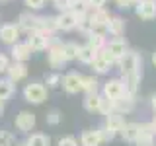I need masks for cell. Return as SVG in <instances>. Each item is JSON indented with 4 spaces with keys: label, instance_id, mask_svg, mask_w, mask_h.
Here are the masks:
<instances>
[{
    "label": "cell",
    "instance_id": "d6a6232c",
    "mask_svg": "<svg viewBox=\"0 0 156 146\" xmlns=\"http://www.w3.org/2000/svg\"><path fill=\"white\" fill-rule=\"evenodd\" d=\"M45 121H47V125H51V127H57V125L62 121V115H61V111H57V109L49 111V113H47V117H45Z\"/></svg>",
    "mask_w": 156,
    "mask_h": 146
},
{
    "label": "cell",
    "instance_id": "9c48e42d",
    "mask_svg": "<svg viewBox=\"0 0 156 146\" xmlns=\"http://www.w3.org/2000/svg\"><path fill=\"white\" fill-rule=\"evenodd\" d=\"M20 35H22V29L18 27V23H4L0 27V41L4 45H16L20 41Z\"/></svg>",
    "mask_w": 156,
    "mask_h": 146
},
{
    "label": "cell",
    "instance_id": "4dcf8cb0",
    "mask_svg": "<svg viewBox=\"0 0 156 146\" xmlns=\"http://www.w3.org/2000/svg\"><path fill=\"white\" fill-rule=\"evenodd\" d=\"M26 144L27 146H51V138L43 133H33V134L27 136Z\"/></svg>",
    "mask_w": 156,
    "mask_h": 146
},
{
    "label": "cell",
    "instance_id": "60d3db41",
    "mask_svg": "<svg viewBox=\"0 0 156 146\" xmlns=\"http://www.w3.org/2000/svg\"><path fill=\"white\" fill-rule=\"evenodd\" d=\"M8 64H10L8 57H6V55H0V74H2V72H6V68H8Z\"/></svg>",
    "mask_w": 156,
    "mask_h": 146
},
{
    "label": "cell",
    "instance_id": "7a4b0ae2",
    "mask_svg": "<svg viewBox=\"0 0 156 146\" xmlns=\"http://www.w3.org/2000/svg\"><path fill=\"white\" fill-rule=\"evenodd\" d=\"M23 99L27 103L41 105L47 99V86L43 82H29V84H26V88H23Z\"/></svg>",
    "mask_w": 156,
    "mask_h": 146
},
{
    "label": "cell",
    "instance_id": "7dc6e473",
    "mask_svg": "<svg viewBox=\"0 0 156 146\" xmlns=\"http://www.w3.org/2000/svg\"><path fill=\"white\" fill-rule=\"evenodd\" d=\"M76 2H78V0H70V4H76ZM70 8H72V6H70Z\"/></svg>",
    "mask_w": 156,
    "mask_h": 146
},
{
    "label": "cell",
    "instance_id": "d4e9b609",
    "mask_svg": "<svg viewBox=\"0 0 156 146\" xmlns=\"http://www.w3.org/2000/svg\"><path fill=\"white\" fill-rule=\"evenodd\" d=\"M39 31L47 33V35H55V33L58 31L57 18L55 16H41V27H39Z\"/></svg>",
    "mask_w": 156,
    "mask_h": 146
},
{
    "label": "cell",
    "instance_id": "1f68e13d",
    "mask_svg": "<svg viewBox=\"0 0 156 146\" xmlns=\"http://www.w3.org/2000/svg\"><path fill=\"white\" fill-rule=\"evenodd\" d=\"M98 130V134H100V140H101V144L104 142H109V140H113L115 136H117V133L115 130H111L109 127H105V125H101L100 129H96Z\"/></svg>",
    "mask_w": 156,
    "mask_h": 146
},
{
    "label": "cell",
    "instance_id": "5b68a950",
    "mask_svg": "<svg viewBox=\"0 0 156 146\" xmlns=\"http://www.w3.org/2000/svg\"><path fill=\"white\" fill-rule=\"evenodd\" d=\"M127 94L125 92V82L121 80V78H111V80H107L104 84V96L105 99L109 101H117L119 97H123Z\"/></svg>",
    "mask_w": 156,
    "mask_h": 146
},
{
    "label": "cell",
    "instance_id": "74e56055",
    "mask_svg": "<svg viewBox=\"0 0 156 146\" xmlns=\"http://www.w3.org/2000/svg\"><path fill=\"white\" fill-rule=\"evenodd\" d=\"M53 6H55L58 12H65V10H70V0H53Z\"/></svg>",
    "mask_w": 156,
    "mask_h": 146
},
{
    "label": "cell",
    "instance_id": "7402d4cb",
    "mask_svg": "<svg viewBox=\"0 0 156 146\" xmlns=\"http://www.w3.org/2000/svg\"><path fill=\"white\" fill-rule=\"evenodd\" d=\"M105 127H109L111 130H115L117 134H119V130L123 129V125H125V119H123V115L121 113H117V111H113V113H109V115H105Z\"/></svg>",
    "mask_w": 156,
    "mask_h": 146
},
{
    "label": "cell",
    "instance_id": "9a60e30c",
    "mask_svg": "<svg viewBox=\"0 0 156 146\" xmlns=\"http://www.w3.org/2000/svg\"><path fill=\"white\" fill-rule=\"evenodd\" d=\"M6 74H8V80H12L14 84H16V82H20V80H23V78L27 76V66H26V62H16V61H14L12 64H8Z\"/></svg>",
    "mask_w": 156,
    "mask_h": 146
},
{
    "label": "cell",
    "instance_id": "603a6c76",
    "mask_svg": "<svg viewBox=\"0 0 156 146\" xmlns=\"http://www.w3.org/2000/svg\"><path fill=\"white\" fill-rule=\"evenodd\" d=\"M140 76L143 74H129V76H123L121 80L125 82V92L131 96H136L139 92V84H140Z\"/></svg>",
    "mask_w": 156,
    "mask_h": 146
},
{
    "label": "cell",
    "instance_id": "4316f807",
    "mask_svg": "<svg viewBox=\"0 0 156 146\" xmlns=\"http://www.w3.org/2000/svg\"><path fill=\"white\" fill-rule=\"evenodd\" d=\"M101 140H100V134L98 130H84L80 136V146H100Z\"/></svg>",
    "mask_w": 156,
    "mask_h": 146
},
{
    "label": "cell",
    "instance_id": "ab89813d",
    "mask_svg": "<svg viewBox=\"0 0 156 146\" xmlns=\"http://www.w3.org/2000/svg\"><path fill=\"white\" fill-rule=\"evenodd\" d=\"M115 4H117V8H121V10H127V8L135 6V0H115Z\"/></svg>",
    "mask_w": 156,
    "mask_h": 146
},
{
    "label": "cell",
    "instance_id": "b9f144b4",
    "mask_svg": "<svg viewBox=\"0 0 156 146\" xmlns=\"http://www.w3.org/2000/svg\"><path fill=\"white\" fill-rule=\"evenodd\" d=\"M150 105H152V109L156 111V94H152V97H150Z\"/></svg>",
    "mask_w": 156,
    "mask_h": 146
},
{
    "label": "cell",
    "instance_id": "52a82bcc",
    "mask_svg": "<svg viewBox=\"0 0 156 146\" xmlns=\"http://www.w3.org/2000/svg\"><path fill=\"white\" fill-rule=\"evenodd\" d=\"M55 18H57L58 31H74V29L78 27V22H80V18H78L72 10H65V12H61Z\"/></svg>",
    "mask_w": 156,
    "mask_h": 146
},
{
    "label": "cell",
    "instance_id": "8fae6325",
    "mask_svg": "<svg viewBox=\"0 0 156 146\" xmlns=\"http://www.w3.org/2000/svg\"><path fill=\"white\" fill-rule=\"evenodd\" d=\"M140 133H139V138L135 140L136 146H156V134H154V129L150 123H140L139 125Z\"/></svg>",
    "mask_w": 156,
    "mask_h": 146
},
{
    "label": "cell",
    "instance_id": "d6986e66",
    "mask_svg": "<svg viewBox=\"0 0 156 146\" xmlns=\"http://www.w3.org/2000/svg\"><path fill=\"white\" fill-rule=\"evenodd\" d=\"M105 33L104 31H92L86 35V45H90L92 49H96V51H101V49L105 47Z\"/></svg>",
    "mask_w": 156,
    "mask_h": 146
},
{
    "label": "cell",
    "instance_id": "bcb514c9",
    "mask_svg": "<svg viewBox=\"0 0 156 146\" xmlns=\"http://www.w3.org/2000/svg\"><path fill=\"white\" fill-rule=\"evenodd\" d=\"M14 146H27V144H26V142H16Z\"/></svg>",
    "mask_w": 156,
    "mask_h": 146
},
{
    "label": "cell",
    "instance_id": "8d00e7d4",
    "mask_svg": "<svg viewBox=\"0 0 156 146\" xmlns=\"http://www.w3.org/2000/svg\"><path fill=\"white\" fill-rule=\"evenodd\" d=\"M57 146H78V140L72 134H66V136H62V138L58 140Z\"/></svg>",
    "mask_w": 156,
    "mask_h": 146
},
{
    "label": "cell",
    "instance_id": "44dd1931",
    "mask_svg": "<svg viewBox=\"0 0 156 146\" xmlns=\"http://www.w3.org/2000/svg\"><path fill=\"white\" fill-rule=\"evenodd\" d=\"M139 133H140L139 123H125L123 129L119 130V134L123 136V140H127V142H135L139 138Z\"/></svg>",
    "mask_w": 156,
    "mask_h": 146
},
{
    "label": "cell",
    "instance_id": "2e32d148",
    "mask_svg": "<svg viewBox=\"0 0 156 146\" xmlns=\"http://www.w3.org/2000/svg\"><path fill=\"white\" fill-rule=\"evenodd\" d=\"M136 96H131V94H125L123 97H119L117 101H113V105H115V111L117 113H121V115H127V113H131V111L135 109V105H136V99H135Z\"/></svg>",
    "mask_w": 156,
    "mask_h": 146
},
{
    "label": "cell",
    "instance_id": "7bdbcfd3",
    "mask_svg": "<svg viewBox=\"0 0 156 146\" xmlns=\"http://www.w3.org/2000/svg\"><path fill=\"white\" fill-rule=\"evenodd\" d=\"M150 62H152V66L156 68V51L152 53V57H150Z\"/></svg>",
    "mask_w": 156,
    "mask_h": 146
},
{
    "label": "cell",
    "instance_id": "e0dca14e",
    "mask_svg": "<svg viewBox=\"0 0 156 146\" xmlns=\"http://www.w3.org/2000/svg\"><path fill=\"white\" fill-rule=\"evenodd\" d=\"M105 33H109L111 37H123L125 35V19L119 16H111L107 22Z\"/></svg>",
    "mask_w": 156,
    "mask_h": 146
},
{
    "label": "cell",
    "instance_id": "277c9868",
    "mask_svg": "<svg viewBox=\"0 0 156 146\" xmlns=\"http://www.w3.org/2000/svg\"><path fill=\"white\" fill-rule=\"evenodd\" d=\"M111 14L107 12L105 8H96V10H90L88 12V23L92 26V31H104L105 33V27H107V22H109Z\"/></svg>",
    "mask_w": 156,
    "mask_h": 146
},
{
    "label": "cell",
    "instance_id": "83f0119b",
    "mask_svg": "<svg viewBox=\"0 0 156 146\" xmlns=\"http://www.w3.org/2000/svg\"><path fill=\"white\" fill-rule=\"evenodd\" d=\"M14 92H16V86H14V82L8 80V78H0V101H4V99H8V97H12Z\"/></svg>",
    "mask_w": 156,
    "mask_h": 146
},
{
    "label": "cell",
    "instance_id": "836d02e7",
    "mask_svg": "<svg viewBox=\"0 0 156 146\" xmlns=\"http://www.w3.org/2000/svg\"><path fill=\"white\" fill-rule=\"evenodd\" d=\"M0 146H14V134L10 130H0Z\"/></svg>",
    "mask_w": 156,
    "mask_h": 146
},
{
    "label": "cell",
    "instance_id": "7c38bea8",
    "mask_svg": "<svg viewBox=\"0 0 156 146\" xmlns=\"http://www.w3.org/2000/svg\"><path fill=\"white\" fill-rule=\"evenodd\" d=\"M35 115L31 113V111H20L16 115V119H14V125H16V129L20 133H29V130L35 127Z\"/></svg>",
    "mask_w": 156,
    "mask_h": 146
},
{
    "label": "cell",
    "instance_id": "c3c4849f",
    "mask_svg": "<svg viewBox=\"0 0 156 146\" xmlns=\"http://www.w3.org/2000/svg\"><path fill=\"white\" fill-rule=\"evenodd\" d=\"M136 2H140V0H135V4H136Z\"/></svg>",
    "mask_w": 156,
    "mask_h": 146
},
{
    "label": "cell",
    "instance_id": "30bf717a",
    "mask_svg": "<svg viewBox=\"0 0 156 146\" xmlns=\"http://www.w3.org/2000/svg\"><path fill=\"white\" fill-rule=\"evenodd\" d=\"M135 14L144 22L156 19V0H140L135 4Z\"/></svg>",
    "mask_w": 156,
    "mask_h": 146
},
{
    "label": "cell",
    "instance_id": "cb8c5ba5",
    "mask_svg": "<svg viewBox=\"0 0 156 146\" xmlns=\"http://www.w3.org/2000/svg\"><path fill=\"white\" fill-rule=\"evenodd\" d=\"M96 57H98L96 49H92L90 45H82L80 51H78V58H76V61H80L82 64H92Z\"/></svg>",
    "mask_w": 156,
    "mask_h": 146
},
{
    "label": "cell",
    "instance_id": "5bb4252c",
    "mask_svg": "<svg viewBox=\"0 0 156 146\" xmlns=\"http://www.w3.org/2000/svg\"><path fill=\"white\" fill-rule=\"evenodd\" d=\"M105 49H107V51L111 53V55H113L115 62L119 61V58L123 57L127 51H129V47H127V41H125L123 37H113V39H111L109 43H105Z\"/></svg>",
    "mask_w": 156,
    "mask_h": 146
},
{
    "label": "cell",
    "instance_id": "d590c367",
    "mask_svg": "<svg viewBox=\"0 0 156 146\" xmlns=\"http://www.w3.org/2000/svg\"><path fill=\"white\" fill-rule=\"evenodd\" d=\"M23 2H26V6L33 12V10H41L43 6H45L47 0H23Z\"/></svg>",
    "mask_w": 156,
    "mask_h": 146
},
{
    "label": "cell",
    "instance_id": "8992f818",
    "mask_svg": "<svg viewBox=\"0 0 156 146\" xmlns=\"http://www.w3.org/2000/svg\"><path fill=\"white\" fill-rule=\"evenodd\" d=\"M51 37L53 35H47L43 31H31L27 33V45L33 53H39V51H47L49 45H51Z\"/></svg>",
    "mask_w": 156,
    "mask_h": 146
},
{
    "label": "cell",
    "instance_id": "f546056e",
    "mask_svg": "<svg viewBox=\"0 0 156 146\" xmlns=\"http://www.w3.org/2000/svg\"><path fill=\"white\" fill-rule=\"evenodd\" d=\"M90 66H92V70H94L96 74H107V72L111 70V66H113V64H111L109 61H105V58H101L100 55H98Z\"/></svg>",
    "mask_w": 156,
    "mask_h": 146
},
{
    "label": "cell",
    "instance_id": "4fadbf2b",
    "mask_svg": "<svg viewBox=\"0 0 156 146\" xmlns=\"http://www.w3.org/2000/svg\"><path fill=\"white\" fill-rule=\"evenodd\" d=\"M80 84H82V74H78V72H68V74H65L62 80H61L62 90H65L66 94H70V96L80 92Z\"/></svg>",
    "mask_w": 156,
    "mask_h": 146
},
{
    "label": "cell",
    "instance_id": "f35d334b",
    "mask_svg": "<svg viewBox=\"0 0 156 146\" xmlns=\"http://www.w3.org/2000/svg\"><path fill=\"white\" fill-rule=\"evenodd\" d=\"M88 6H90V10H96V8H104L107 0H86Z\"/></svg>",
    "mask_w": 156,
    "mask_h": 146
},
{
    "label": "cell",
    "instance_id": "f1b7e54d",
    "mask_svg": "<svg viewBox=\"0 0 156 146\" xmlns=\"http://www.w3.org/2000/svg\"><path fill=\"white\" fill-rule=\"evenodd\" d=\"M98 84H100V82L96 80V76H84L82 74L80 92H86V96L88 94H98Z\"/></svg>",
    "mask_w": 156,
    "mask_h": 146
},
{
    "label": "cell",
    "instance_id": "484cf974",
    "mask_svg": "<svg viewBox=\"0 0 156 146\" xmlns=\"http://www.w3.org/2000/svg\"><path fill=\"white\" fill-rule=\"evenodd\" d=\"M78 51H80V45H78V43H74V41L62 43V55H65L66 62L76 61V58H78Z\"/></svg>",
    "mask_w": 156,
    "mask_h": 146
},
{
    "label": "cell",
    "instance_id": "f6af8a7d",
    "mask_svg": "<svg viewBox=\"0 0 156 146\" xmlns=\"http://www.w3.org/2000/svg\"><path fill=\"white\" fill-rule=\"evenodd\" d=\"M2 113H4V103L0 101V117H2Z\"/></svg>",
    "mask_w": 156,
    "mask_h": 146
},
{
    "label": "cell",
    "instance_id": "ba28073f",
    "mask_svg": "<svg viewBox=\"0 0 156 146\" xmlns=\"http://www.w3.org/2000/svg\"><path fill=\"white\" fill-rule=\"evenodd\" d=\"M18 27L26 33H31V31H39L41 27V16H35L33 12H23L20 14L18 18Z\"/></svg>",
    "mask_w": 156,
    "mask_h": 146
},
{
    "label": "cell",
    "instance_id": "3957f363",
    "mask_svg": "<svg viewBox=\"0 0 156 146\" xmlns=\"http://www.w3.org/2000/svg\"><path fill=\"white\" fill-rule=\"evenodd\" d=\"M47 62H49V66L55 68V70H58V68H62L66 64L65 55H62V41L57 39L55 35L51 37V45L47 49Z\"/></svg>",
    "mask_w": 156,
    "mask_h": 146
},
{
    "label": "cell",
    "instance_id": "6da1fadb",
    "mask_svg": "<svg viewBox=\"0 0 156 146\" xmlns=\"http://www.w3.org/2000/svg\"><path fill=\"white\" fill-rule=\"evenodd\" d=\"M117 66L121 70V76H129V74H143V57L136 51H127L123 57L117 61Z\"/></svg>",
    "mask_w": 156,
    "mask_h": 146
},
{
    "label": "cell",
    "instance_id": "e575fe53",
    "mask_svg": "<svg viewBox=\"0 0 156 146\" xmlns=\"http://www.w3.org/2000/svg\"><path fill=\"white\" fill-rule=\"evenodd\" d=\"M61 80H62V76L58 74V72H53V74H49L47 76V88H58L61 86Z\"/></svg>",
    "mask_w": 156,
    "mask_h": 146
},
{
    "label": "cell",
    "instance_id": "ffe728a7",
    "mask_svg": "<svg viewBox=\"0 0 156 146\" xmlns=\"http://www.w3.org/2000/svg\"><path fill=\"white\" fill-rule=\"evenodd\" d=\"M101 99H104V96H100V94H88L84 97V109L88 113H100Z\"/></svg>",
    "mask_w": 156,
    "mask_h": 146
},
{
    "label": "cell",
    "instance_id": "ac0fdd59",
    "mask_svg": "<svg viewBox=\"0 0 156 146\" xmlns=\"http://www.w3.org/2000/svg\"><path fill=\"white\" fill-rule=\"evenodd\" d=\"M12 58L16 62H26V61H29V57H31V49H29V45L27 43H16V45H12Z\"/></svg>",
    "mask_w": 156,
    "mask_h": 146
},
{
    "label": "cell",
    "instance_id": "ee69618b",
    "mask_svg": "<svg viewBox=\"0 0 156 146\" xmlns=\"http://www.w3.org/2000/svg\"><path fill=\"white\" fill-rule=\"evenodd\" d=\"M150 125H152V129H154V134H156V115H154V119L150 121Z\"/></svg>",
    "mask_w": 156,
    "mask_h": 146
}]
</instances>
